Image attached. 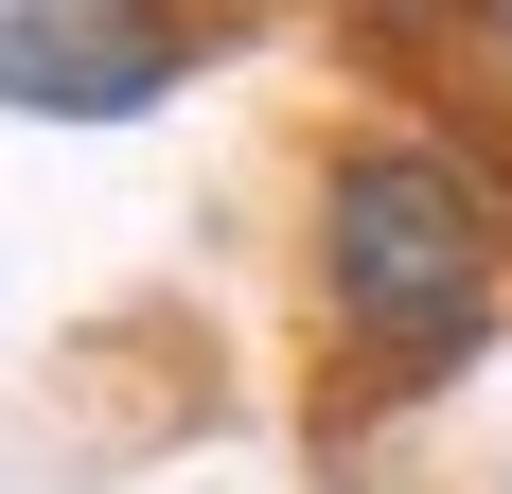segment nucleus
Here are the masks:
<instances>
[{
  "instance_id": "1",
  "label": "nucleus",
  "mask_w": 512,
  "mask_h": 494,
  "mask_svg": "<svg viewBox=\"0 0 512 494\" xmlns=\"http://www.w3.org/2000/svg\"><path fill=\"white\" fill-rule=\"evenodd\" d=\"M495 283H512V212H495V159L442 142V124H354L318 159V318L424 389L495 336Z\"/></svg>"
},
{
  "instance_id": "2",
  "label": "nucleus",
  "mask_w": 512,
  "mask_h": 494,
  "mask_svg": "<svg viewBox=\"0 0 512 494\" xmlns=\"http://www.w3.org/2000/svg\"><path fill=\"white\" fill-rule=\"evenodd\" d=\"M195 71L177 0H0V106L18 124H142Z\"/></svg>"
},
{
  "instance_id": "3",
  "label": "nucleus",
  "mask_w": 512,
  "mask_h": 494,
  "mask_svg": "<svg viewBox=\"0 0 512 494\" xmlns=\"http://www.w3.org/2000/svg\"><path fill=\"white\" fill-rule=\"evenodd\" d=\"M477 53H495V89H512V0H477Z\"/></svg>"
}]
</instances>
